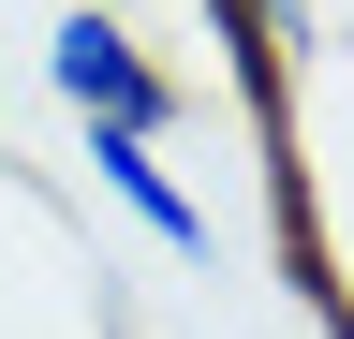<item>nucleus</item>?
<instances>
[{"mask_svg":"<svg viewBox=\"0 0 354 339\" xmlns=\"http://www.w3.org/2000/svg\"><path fill=\"white\" fill-rule=\"evenodd\" d=\"M44 89H59L74 133H148V148H177V118H192V74H177L133 15H88V0H59V30H44Z\"/></svg>","mask_w":354,"mask_h":339,"instance_id":"obj_1","label":"nucleus"},{"mask_svg":"<svg viewBox=\"0 0 354 339\" xmlns=\"http://www.w3.org/2000/svg\"><path fill=\"white\" fill-rule=\"evenodd\" d=\"M88 192H104V206H118L148 251H177V266H207V236H221V222H207V192L177 177L148 133H88Z\"/></svg>","mask_w":354,"mask_h":339,"instance_id":"obj_2","label":"nucleus"},{"mask_svg":"<svg viewBox=\"0 0 354 339\" xmlns=\"http://www.w3.org/2000/svg\"><path fill=\"white\" fill-rule=\"evenodd\" d=\"M88 15H148V0H88Z\"/></svg>","mask_w":354,"mask_h":339,"instance_id":"obj_3","label":"nucleus"}]
</instances>
